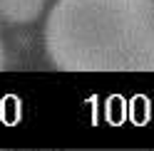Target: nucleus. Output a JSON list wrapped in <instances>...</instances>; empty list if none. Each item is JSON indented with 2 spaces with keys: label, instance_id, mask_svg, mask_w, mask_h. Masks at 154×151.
<instances>
[{
  "label": "nucleus",
  "instance_id": "1",
  "mask_svg": "<svg viewBox=\"0 0 154 151\" xmlns=\"http://www.w3.org/2000/svg\"><path fill=\"white\" fill-rule=\"evenodd\" d=\"M45 52L60 72H154V0H57Z\"/></svg>",
  "mask_w": 154,
  "mask_h": 151
},
{
  "label": "nucleus",
  "instance_id": "2",
  "mask_svg": "<svg viewBox=\"0 0 154 151\" xmlns=\"http://www.w3.org/2000/svg\"><path fill=\"white\" fill-rule=\"evenodd\" d=\"M45 10V0H0V17L13 25L35 22Z\"/></svg>",
  "mask_w": 154,
  "mask_h": 151
},
{
  "label": "nucleus",
  "instance_id": "3",
  "mask_svg": "<svg viewBox=\"0 0 154 151\" xmlns=\"http://www.w3.org/2000/svg\"><path fill=\"white\" fill-rule=\"evenodd\" d=\"M5 64H8L5 62V50H3V42H0V72L5 70Z\"/></svg>",
  "mask_w": 154,
  "mask_h": 151
}]
</instances>
